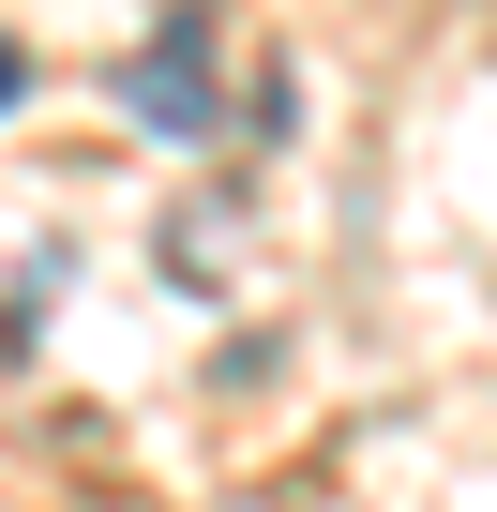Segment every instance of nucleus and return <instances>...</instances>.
Returning <instances> with one entry per match:
<instances>
[{
  "mask_svg": "<svg viewBox=\"0 0 497 512\" xmlns=\"http://www.w3.org/2000/svg\"><path fill=\"white\" fill-rule=\"evenodd\" d=\"M121 121H151V136H211V121H226V76H211V16H166V31L121 61Z\"/></svg>",
  "mask_w": 497,
  "mask_h": 512,
  "instance_id": "f257e3e1",
  "label": "nucleus"
},
{
  "mask_svg": "<svg viewBox=\"0 0 497 512\" xmlns=\"http://www.w3.org/2000/svg\"><path fill=\"white\" fill-rule=\"evenodd\" d=\"M16 91H31V61H16V46H0V106H16Z\"/></svg>",
  "mask_w": 497,
  "mask_h": 512,
  "instance_id": "f03ea898",
  "label": "nucleus"
}]
</instances>
